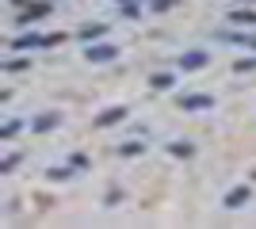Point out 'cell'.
<instances>
[{
    "label": "cell",
    "mask_w": 256,
    "mask_h": 229,
    "mask_svg": "<svg viewBox=\"0 0 256 229\" xmlns=\"http://www.w3.org/2000/svg\"><path fill=\"white\" fill-rule=\"evenodd\" d=\"M241 203H248V187H234V191L226 195V207H230V210H237Z\"/></svg>",
    "instance_id": "obj_1"
},
{
    "label": "cell",
    "mask_w": 256,
    "mask_h": 229,
    "mask_svg": "<svg viewBox=\"0 0 256 229\" xmlns=\"http://www.w3.org/2000/svg\"><path fill=\"white\" fill-rule=\"evenodd\" d=\"M88 57H92V61H107V57H115V50H111V46H92Z\"/></svg>",
    "instance_id": "obj_2"
},
{
    "label": "cell",
    "mask_w": 256,
    "mask_h": 229,
    "mask_svg": "<svg viewBox=\"0 0 256 229\" xmlns=\"http://www.w3.org/2000/svg\"><path fill=\"white\" fill-rule=\"evenodd\" d=\"M203 61H206L203 54H192V57H184V65H188V69H199V65H203Z\"/></svg>",
    "instance_id": "obj_3"
},
{
    "label": "cell",
    "mask_w": 256,
    "mask_h": 229,
    "mask_svg": "<svg viewBox=\"0 0 256 229\" xmlns=\"http://www.w3.org/2000/svg\"><path fill=\"white\" fill-rule=\"evenodd\" d=\"M188 107H210V99H206V96H192V99H188Z\"/></svg>",
    "instance_id": "obj_4"
}]
</instances>
